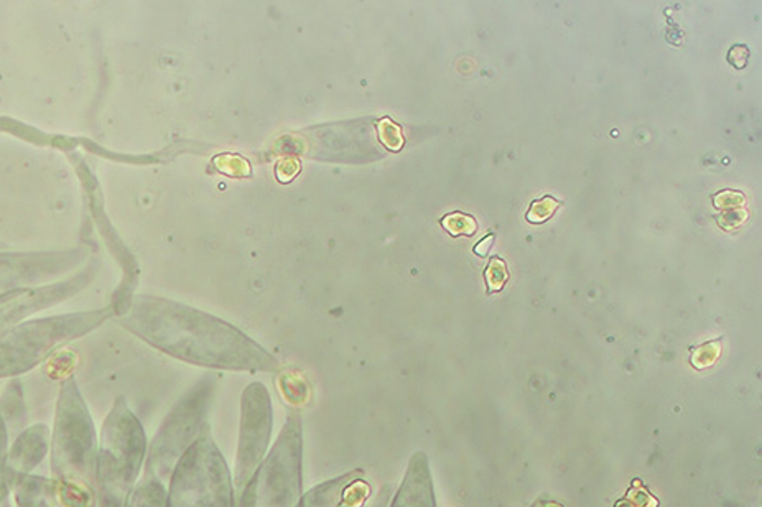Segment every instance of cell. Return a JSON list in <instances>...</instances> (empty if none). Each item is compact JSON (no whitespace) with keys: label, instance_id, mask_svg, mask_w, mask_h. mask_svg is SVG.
I'll return each mask as SVG.
<instances>
[{"label":"cell","instance_id":"cell-1","mask_svg":"<svg viewBox=\"0 0 762 507\" xmlns=\"http://www.w3.org/2000/svg\"><path fill=\"white\" fill-rule=\"evenodd\" d=\"M124 326L183 361L226 369H275V359L229 324L162 298L140 297Z\"/></svg>","mask_w":762,"mask_h":507},{"label":"cell","instance_id":"cell-2","mask_svg":"<svg viewBox=\"0 0 762 507\" xmlns=\"http://www.w3.org/2000/svg\"><path fill=\"white\" fill-rule=\"evenodd\" d=\"M107 318V311L48 316L0 333V377L32 369L68 341L86 335Z\"/></svg>","mask_w":762,"mask_h":507},{"label":"cell","instance_id":"cell-3","mask_svg":"<svg viewBox=\"0 0 762 507\" xmlns=\"http://www.w3.org/2000/svg\"><path fill=\"white\" fill-rule=\"evenodd\" d=\"M300 420L290 417L279 440L245 486L242 507H295L300 496Z\"/></svg>","mask_w":762,"mask_h":507},{"label":"cell","instance_id":"cell-4","mask_svg":"<svg viewBox=\"0 0 762 507\" xmlns=\"http://www.w3.org/2000/svg\"><path fill=\"white\" fill-rule=\"evenodd\" d=\"M232 489L226 463L210 440L198 441L178 465L170 507H231Z\"/></svg>","mask_w":762,"mask_h":507},{"label":"cell","instance_id":"cell-5","mask_svg":"<svg viewBox=\"0 0 762 507\" xmlns=\"http://www.w3.org/2000/svg\"><path fill=\"white\" fill-rule=\"evenodd\" d=\"M81 249L63 252H0V298L17 290L56 282L83 261Z\"/></svg>","mask_w":762,"mask_h":507},{"label":"cell","instance_id":"cell-6","mask_svg":"<svg viewBox=\"0 0 762 507\" xmlns=\"http://www.w3.org/2000/svg\"><path fill=\"white\" fill-rule=\"evenodd\" d=\"M272 409L266 387L262 384H252L244 392L242 400V425L236 468V483L239 491H244L261 465L268 445Z\"/></svg>","mask_w":762,"mask_h":507},{"label":"cell","instance_id":"cell-7","mask_svg":"<svg viewBox=\"0 0 762 507\" xmlns=\"http://www.w3.org/2000/svg\"><path fill=\"white\" fill-rule=\"evenodd\" d=\"M104 436L102 461L106 466L102 473L109 476L112 489L122 492L137 476L144 454V433L137 420L127 410H122L117 417L112 414Z\"/></svg>","mask_w":762,"mask_h":507},{"label":"cell","instance_id":"cell-8","mask_svg":"<svg viewBox=\"0 0 762 507\" xmlns=\"http://www.w3.org/2000/svg\"><path fill=\"white\" fill-rule=\"evenodd\" d=\"M56 459L63 465L69 453V463L76 468H83L91 458L93 450V428L83 400L73 382H66L63 387L62 409H59L58 428H56Z\"/></svg>","mask_w":762,"mask_h":507},{"label":"cell","instance_id":"cell-9","mask_svg":"<svg viewBox=\"0 0 762 507\" xmlns=\"http://www.w3.org/2000/svg\"><path fill=\"white\" fill-rule=\"evenodd\" d=\"M89 280L88 275L77 274L64 280L50 282V284L37 285L17 290L0 298V333L15 326L19 322L37 311L58 305L69 297L80 292Z\"/></svg>","mask_w":762,"mask_h":507},{"label":"cell","instance_id":"cell-10","mask_svg":"<svg viewBox=\"0 0 762 507\" xmlns=\"http://www.w3.org/2000/svg\"><path fill=\"white\" fill-rule=\"evenodd\" d=\"M203 412H205V402L196 397L189 398L188 402L178 405V409L173 412L171 418L162 428V433L155 441L154 452H151V461L157 465H170L171 458L178 457L188 441L193 439L201 423Z\"/></svg>","mask_w":762,"mask_h":507},{"label":"cell","instance_id":"cell-11","mask_svg":"<svg viewBox=\"0 0 762 507\" xmlns=\"http://www.w3.org/2000/svg\"><path fill=\"white\" fill-rule=\"evenodd\" d=\"M392 507H435L425 454H415Z\"/></svg>","mask_w":762,"mask_h":507},{"label":"cell","instance_id":"cell-12","mask_svg":"<svg viewBox=\"0 0 762 507\" xmlns=\"http://www.w3.org/2000/svg\"><path fill=\"white\" fill-rule=\"evenodd\" d=\"M354 478L356 476L348 474L328 484H323V486H318L306 494L297 507H341L346 497V488L349 486V481H353Z\"/></svg>","mask_w":762,"mask_h":507},{"label":"cell","instance_id":"cell-13","mask_svg":"<svg viewBox=\"0 0 762 507\" xmlns=\"http://www.w3.org/2000/svg\"><path fill=\"white\" fill-rule=\"evenodd\" d=\"M441 226H443L447 231L452 234V236H473V234L476 232V229H478V223H476L474 218H471V216L467 214H463V213H452V214H447L443 219H441Z\"/></svg>","mask_w":762,"mask_h":507},{"label":"cell","instance_id":"cell-14","mask_svg":"<svg viewBox=\"0 0 762 507\" xmlns=\"http://www.w3.org/2000/svg\"><path fill=\"white\" fill-rule=\"evenodd\" d=\"M484 277H486L487 292L489 293L499 292V290L504 288V285L508 284L509 280L508 266H505V262L502 261L501 257H492L491 262H489V266L486 267Z\"/></svg>","mask_w":762,"mask_h":507},{"label":"cell","instance_id":"cell-15","mask_svg":"<svg viewBox=\"0 0 762 507\" xmlns=\"http://www.w3.org/2000/svg\"><path fill=\"white\" fill-rule=\"evenodd\" d=\"M558 206H560V203L552 196H543L542 199H535V201L530 205V210L527 211L526 218L529 223H534V224L545 223V221H548L553 214H555Z\"/></svg>","mask_w":762,"mask_h":507},{"label":"cell","instance_id":"cell-16","mask_svg":"<svg viewBox=\"0 0 762 507\" xmlns=\"http://www.w3.org/2000/svg\"><path fill=\"white\" fill-rule=\"evenodd\" d=\"M379 137L382 140V144L393 151L400 150L404 145V136H402L400 127L397 124H393L391 119H382L379 122Z\"/></svg>","mask_w":762,"mask_h":507},{"label":"cell","instance_id":"cell-17","mask_svg":"<svg viewBox=\"0 0 762 507\" xmlns=\"http://www.w3.org/2000/svg\"><path fill=\"white\" fill-rule=\"evenodd\" d=\"M214 163L218 165V170L227 173V175L234 176H245L250 173L249 163L245 160H242L237 155H223V157H216Z\"/></svg>","mask_w":762,"mask_h":507},{"label":"cell","instance_id":"cell-18","mask_svg":"<svg viewBox=\"0 0 762 507\" xmlns=\"http://www.w3.org/2000/svg\"><path fill=\"white\" fill-rule=\"evenodd\" d=\"M720 351H721L720 341L707 343L705 346H701L698 351H695L694 356H691V361H694L695 367H707L709 364L716 361V358L720 356Z\"/></svg>","mask_w":762,"mask_h":507},{"label":"cell","instance_id":"cell-19","mask_svg":"<svg viewBox=\"0 0 762 507\" xmlns=\"http://www.w3.org/2000/svg\"><path fill=\"white\" fill-rule=\"evenodd\" d=\"M749 55L751 53H749V48L746 45H734L728 53V62L733 64L734 68L741 69L747 64Z\"/></svg>","mask_w":762,"mask_h":507},{"label":"cell","instance_id":"cell-20","mask_svg":"<svg viewBox=\"0 0 762 507\" xmlns=\"http://www.w3.org/2000/svg\"><path fill=\"white\" fill-rule=\"evenodd\" d=\"M744 196L738 192H721L714 196V205L718 208H731L743 205Z\"/></svg>","mask_w":762,"mask_h":507},{"label":"cell","instance_id":"cell-21","mask_svg":"<svg viewBox=\"0 0 762 507\" xmlns=\"http://www.w3.org/2000/svg\"><path fill=\"white\" fill-rule=\"evenodd\" d=\"M494 234H487L486 237H484L483 241L478 242V246L474 247V254H478L479 257H486V255L489 254V249L492 247V242H494Z\"/></svg>","mask_w":762,"mask_h":507},{"label":"cell","instance_id":"cell-22","mask_svg":"<svg viewBox=\"0 0 762 507\" xmlns=\"http://www.w3.org/2000/svg\"><path fill=\"white\" fill-rule=\"evenodd\" d=\"M534 507H539V506H534Z\"/></svg>","mask_w":762,"mask_h":507}]
</instances>
